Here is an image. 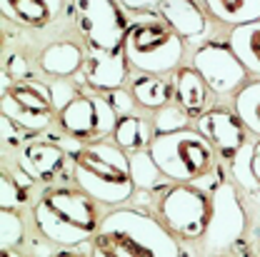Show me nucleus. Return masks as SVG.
Masks as SVG:
<instances>
[{
	"instance_id": "nucleus-17",
	"label": "nucleus",
	"mask_w": 260,
	"mask_h": 257,
	"mask_svg": "<svg viewBox=\"0 0 260 257\" xmlns=\"http://www.w3.org/2000/svg\"><path fill=\"white\" fill-rule=\"evenodd\" d=\"M158 10L165 18V23L178 32L183 40L203 38L205 30H208L205 13L200 10V5L195 0H162Z\"/></svg>"
},
{
	"instance_id": "nucleus-36",
	"label": "nucleus",
	"mask_w": 260,
	"mask_h": 257,
	"mask_svg": "<svg viewBox=\"0 0 260 257\" xmlns=\"http://www.w3.org/2000/svg\"><path fill=\"white\" fill-rule=\"evenodd\" d=\"M0 257H20V252H13V250H0Z\"/></svg>"
},
{
	"instance_id": "nucleus-7",
	"label": "nucleus",
	"mask_w": 260,
	"mask_h": 257,
	"mask_svg": "<svg viewBox=\"0 0 260 257\" xmlns=\"http://www.w3.org/2000/svg\"><path fill=\"white\" fill-rule=\"evenodd\" d=\"M248 230V215L240 202L238 190L230 182L215 185L210 195V217L205 235L200 240L203 255H220L223 250H230L240 242V237Z\"/></svg>"
},
{
	"instance_id": "nucleus-22",
	"label": "nucleus",
	"mask_w": 260,
	"mask_h": 257,
	"mask_svg": "<svg viewBox=\"0 0 260 257\" xmlns=\"http://www.w3.org/2000/svg\"><path fill=\"white\" fill-rule=\"evenodd\" d=\"M208 13L233 28L260 20V0H205Z\"/></svg>"
},
{
	"instance_id": "nucleus-1",
	"label": "nucleus",
	"mask_w": 260,
	"mask_h": 257,
	"mask_svg": "<svg viewBox=\"0 0 260 257\" xmlns=\"http://www.w3.org/2000/svg\"><path fill=\"white\" fill-rule=\"evenodd\" d=\"M90 257H183V247L158 217L120 207L103 217L90 240Z\"/></svg>"
},
{
	"instance_id": "nucleus-11",
	"label": "nucleus",
	"mask_w": 260,
	"mask_h": 257,
	"mask_svg": "<svg viewBox=\"0 0 260 257\" xmlns=\"http://www.w3.org/2000/svg\"><path fill=\"white\" fill-rule=\"evenodd\" d=\"M193 67L203 75V80L215 95L235 93L238 88H243L245 75H248V70L238 60L233 48L220 43L200 45L193 53Z\"/></svg>"
},
{
	"instance_id": "nucleus-28",
	"label": "nucleus",
	"mask_w": 260,
	"mask_h": 257,
	"mask_svg": "<svg viewBox=\"0 0 260 257\" xmlns=\"http://www.w3.org/2000/svg\"><path fill=\"white\" fill-rule=\"evenodd\" d=\"M188 120L190 115L178 105V102H168L162 105L160 110H155V118H153V130L155 135H168V132H178V130L188 128Z\"/></svg>"
},
{
	"instance_id": "nucleus-12",
	"label": "nucleus",
	"mask_w": 260,
	"mask_h": 257,
	"mask_svg": "<svg viewBox=\"0 0 260 257\" xmlns=\"http://www.w3.org/2000/svg\"><path fill=\"white\" fill-rule=\"evenodd\" d=\"M195 130L203 132L215 148V153H220L223 158H233L245 145V132H248L240 115L228 107L205 110L200 118H195Z\"/></svg>"
},
{
	"instance_id": "nucleus-4",
	"label": "nucleus",
	"mask_w": 260,
	"mask_h": 257,
	"mask_svg": "<svg viewBox=\"0 0 260 257\" xmlns=\"http://www.w3.org/2000/svg\"><path fill=\"white\" fill-rule=\"evenodd\" d=\"M123 50L130 65L145 75H165L178 70L185 43L160 13H140L128 23Z\"/></svg>"
},
{
	"instance_id": "nucleus-35",
	"label": "nucleus",
	"mask_w": 260,
	"mask_h": 257,
	"mask_svg": "<svg viewBox=\"0 0 260 257\" xmlns=\"http://www.w3.org/2000/svg\"><path fill=\"white\" fill-rule=\"evenodd\" d=\"M50 257H85V255H78V252H70V250H58V252H53Z\"/></svg>"
},
{
	"instance_id": "nucleus-6",
	"label": "nucleus",
	"mask_w": 260,
	"mask_h": 257,
	"mask_svg": "<svg viewBox=\"0 0 260 257\" xmlns=\"http://www.w3.org/2000/svg\"><path fill=\"white\" fill-rule=\"evenodd\" d=\"M158 217L178 240H203L208 217H210V197L200 185L173 182L160 188L158 195Z\"/></svg>"
},
{
	"instance_id": "nucleus-33",
	"label": "nucleus",
	"mask_w": 260,
	"mask_h": 257,
	"mask_svg": "<svg viewBox=\"0 0 260 257\" xmlns=\"http://www.w3.org/2000/svg\"><path fill=\"white\" fill-rule=\"evenodd\" d=\"M118 3H120L123 10H130V13L140 15V13H153L155 8H160L162 0H118Z\"/></svg>"
},
{
	"instance_id": "nucleus-18",
	"label": "nucleus",
	"mask_w": 260,
	"mask_h": 257,
	"mask_svg": "<svg viewBox=\"0 0 260 257\" xmlns=\"http://www.w3.org/2000/svg\"><path fill=\"white\" fill-rule=\"evenodd\" d=\"M83 63L85 50L75 40H55L40 53V67L50 78H73L83 70Z\"/></svg>"
},
{
	"instance_id": "nucleus-14",
	"label": "nucleus",
	"mask_w": 260,
	"mask_h": 257,
	"mask_svg": "<svg viewBox=\"0 0 260 257\" xmlns=\"http://www.w3.org/2000/svg\"><path fill=\"white\" fill-rule=\"evenodd\" d=\"M15 162L20 170H25L32 180H50L55 177L65 165V148H60L53 140H28L20 150Z\"/></svg>"
},
{
	"instance_id": "nucleus-13",
	"label": "nucleus",
	"mask_w": 260,
	"mask_h": 257,
	"mask_svg": "<svg viewBox=\"0 0 260 257\" xmlns=\"http://www.w3.org/2000/svg\"><path fill=\"white\" fill-rule=\"evenodd\" d=\"M128 67L130 60L125 50H98L88 48L85 53V63H83V80L93 88V90H120L123 83L128 80Z\"/></svg>"
},
{
	"instance_id": "nucleus-5",
	"label": "nucleus",
	"mask_w": 260,
	"mask_h": 257,
	"mask_svg": "<svg viewBox=\"0 0 260 257\" xmlns=\"http://www.w3.org/2000/svg\"><path fill=\"white\" fill-rule=\"evenodd\" d=\"M148 150L158 170L170 182L200 185L205 177L213 175V167H215V148L195 128L155 135Z\"/></svg>"
},
{
	"instance_id": "nucleus-20",
	"label": "nucleus",
	"mask_w": 260,
	"mask_h": 257,
	"mask_svg": "<svg viewBox=\"0 0 260 257\" xmlns=\"http://www.w3.org/2000/svg\"><path fill=\"white\" fill-rule=\"evenodd\" d=\"M230 48L243 63V67L248 70V75L260 78V20L233 28Z\"/></svg>"
},
{
	"instance_id": "nucleus-15",
	"label": "nucleus",
	"mask_w": 260,
	"mask_h": 257,
	"mask_svg": "<svg viewBox=\"0 0 260 257\" xmlns=\"http://www.w3.org/2000/svg\"><path fill=\"white\" fill-rule=\"evenodd\" d=\"M0 10L15 28L40 30L63 13V0H0Z\"/></svg>"
},
{
	"instance_id": "nucleus-32",
	"label": "nucleus",
	"mask_w": 260,
	"mask_h": 257,
	"mask_svg": "<svg viewBox=\"0 0 260 257\" xmlns=\"http://www.w3.org/2000/svg\"><path fill=\"white\" fill-rule=\"evenodd\" d=\"M105 97H108V102L113 105V110H115L120 118H123V115H133V110H135V105H138L133 93L123 90V88H120V90H110Z\"/></svg>"
},
{
	"instance_id": "nucleus-23",
	"label": "nucleus",
	"mask_w": 260,
	"mask_h": 257,
	"mask_svg": "<svg viewBox=\"0 0 260 257\" xmlns=\"http://www.w3.org/2000/svg\"><path fill=\"white\" fill-rule=\"evenodd\" d=\"M130 93L135 97V102L145 110H160L162 105L170 102L173 95V85H168L160 75H135L130 83Z\"/></svg>"
},
{
	"instance_id": "nucleus-29",
	"label": "nucleus",
	"mask_w": 260,
	"mask_h": 257,
	"mask_svg": "<svg viewBox=\"0 0 260 257\" xmlns=\"http://www.w3.org/2000/svg\"><path fill=\"white\" fill-rule=\"evenodd\" d=\"M78 95H80L78 88H75L68 78H55V80L50 83V97H53V107H55V113H63L65 107H68Z\"/></svg>"
},
{
	"instance_id": "nucleus-31",
	"label": "nucleus",
	"mask_w": 260,
	"mask_h": 257,
	"mask_svg": "<svg viewBox=\"0 0 260 257\" xmlns=\"http://www.w3.org/2000/svg\"><path fill=\"white\" fill-rule=\"evenodd\" d=\"M3 72H8L15 83L30 80V65H28V60H25L23 53H13V55L5 60V70H3Z\"/></svg>"
},
{
	"instance_id": "nucleus-2",
	"label": "nucleus",
	"mask_w": 260,
	"mask_h": 257,
	"mask_svg": "<svg viewBox=\"0 0 260 257\" xmlns=\"http://www.w3.org/2000/svg\"><path fill=\"white\" fill-rule=\"evenodd\" d=\"M100 223V202L80 188H50L32 205V225L38 235L58 247L90 242Z\"/></svg>"
},
{
	"instance_id": "nucleus-39",
	"label": "nucleus",
	"mask_w": 260,
	"mask_h": 257,
	"mask_svg": "<svg viewBox=\"0 0 260 257\" xmlns=\"http://www.w3.org/2000/svg\"><path fill=\"white\" fill-rule=\"evenodd\" d=\"M255 257H260V250H258V255H255Z\"/></svg>"
},
{
	"instance_id": "nucleus-26",
	"label": "nucleus",
	"mask_w": 260,
	"mask_h": 257,
	"mask_svg": "<svg viewBox=\"0 0 260 257\" xmlns=\"http://www.w3.org/2000/svg\"><path fill=\"white\" fill-rule=\"evenodd\" d=\"M253 153H255V145H243L230 160H233V177L238 180V185L243 190H250L255 193L260 190V182L253 172Z\"/></svg>"
},
{
	"instance_id": "nucleus-3",
	"label": "nucleus",
	"mask_w": 260,
	"mask_h": 257,
	"mask_svg": "<svg viewBox=\"0 0 260 257\" xmlns=\"http://www.w3.org/2000/svg\"><path fill=\"white\" fill-rule=\"evenodd\" d=\"M73 180L93 200L110 207L125 205L135 193L130 155L108 140L88 142L73 153Z\"/></svg>"
},
{
	"instance_id": "nucleus-19",
	"label": "nucleus",
	"mask_w": 260,
	"mask_h": 257,
	"mask_svg": "<svg viewBox=\"0 0 260 257\" xmlns=\"http://www.w3.org/2000/svg\"><path fill=\"white\" fill-rule=\"evenodd\" d=\"M35 185L30 175L25 170H20V165L15 167H3L0 172V210H23L28 205L30 188Z\"/></svg>"
},
{
	"instance_id": "nucleus-9",
	"label": "nucleus",
	"mask_w": 260,
	"mask_h": 257,
	"mask_svg": "<svg viewBox=\"0 0 260 257\" xmlns=\"http://www.w3.org/2000/svg\"><path fill=\"white\" fill-rule=\"evenodd\" d=\"M53 113L55 107L50 97V85H43L38 80H20V83H13L8 90H3L0 115L10 118L28 135L50 128Z\"/></svg>"
},
{
	"instance_id": "nucleus-24",
	"label": "nucleus",
	"mask_w": 260,
	"mask_h": 257,
	"mask_svg": "<svg viewBox=\"0 0 260 257\" xmlns=\"http://www.w3.org/2000/svg\"><path fill=\"white\" fill-rule=\"evenodd\" d=\"M235 113L245 123L248 132L260 137V80L243 85L235 95Z\"/></svg>"
},
{
	"instance_id": "nucleus-10",
	"label": "nucleus",
	"mask_w": 260,
	"mask_h": 257,
	"mask_svg": "<svg viewBox=\"0 0 260 257\" xmlns=\"http://www.w3.org/2000/svg\"><path fill=\"white\" fill-rule=\"evenodd\" d=\"M118 113L108 102V97L95 93L78 95L63 113H58V123L68 137L78 142H98L113 135L118 125Z\"/></svg>"
},
{
	"instance_id": "nucleus-25",
	"label": "nucleus",
	"mask_w": 260,
	"mask_h": 257,
	"mask_svg": "<svg viewBox=\"0 0 260 257\" xmlns=\"http://www.w3.org/2000/svg\"><path fill=\"white\" fill-rule=\"evenodd\" d=\"M130 170H133L135 190H143V193H158L160 177H165V175L158 170V165H155V160H153L150 150L133 153V155H130Z\"/></svg>"
},
{
	"instance_id": "nucleus-30",
	"label": "nucleus",
	"mask_w": 260,
	"mask_h": 257,
	"mask_svg": "<svg viewBox=\"0 0 260 257\" xmlns=\"http://www.w3.org/2000/svg\"><path fill=\"white\" fill-rule=\"evenodd\" d=\"M0 123H3V132H0V137H3V150H20L25 142H23V135H25V130L20 128V125H15L10 118H5V115H0Z\"/></svg>"
},
{
	"instance_id": "nucleus-16",
	"label": "nucleus",
	"mask_w": 260,
	"mask_h": 257,
	"mask_svg": "<svg viewBox=\"0 0 260 257\" xmlns=\"http://www.w3.org/2000/svg\"><path fill=\"white\" fill-rule=\"evenodd\" d=\"M210 88L203 80V75L195 70L193 65L188 67H178L173 72V97L175 102L190 115V118H200L208 107L210 100Z\"/></svg>"
},
{
	"instance_id": "nucleus-8",
	"label": "nucleus",
	"mask_w": 260,
	"mask_h": 257,
	"mask_svg": "<svg viewBox=\"0 0 260 257\" xmlns=\"http://www.w3.org/2000/svg\"><path fill=\"white\" fill-rule=\"evenodd\" d=\"M73 23L88 48L120 50L128 23L118 0H70Z\"/></svg>"
},
{
	"instance_id": "nucleus-21",
	"label": "nucleus",
	"mask_w": 260,
	"mask_h": 257,
	"mask_svg": "<svg viewBox=\"0 0 260 257\" xmlns=\"http://www.w3.org/2000/svg\"><path fill=\"white\" fill-rule=\"evenodd\" d=\"M155 130L150 128L148 120L138 118V115H123L118 120V125L113 130V142L118 148H123L125 153H140V150H148L150 142H153V135Z\"/></svg>"
},
{
	"instance_id": "nucleus-38",
	"label": "nucleus",
	"mask_w": 260,
	"mask_h": 257,
	"mask_svg": "<svg viewBox=\"0 0 260 257\" xmlns=\"http://www.w3.org/2000/svg\"><path fill=\"white\" fill-rule=\"evenodd\" d=\"M210 257H228V255H210Z\"/></svg>"
},
{
	"instance_id": "nucleus-27",
	"label": "nucleus",
	"mask_w": 260,
	"mask_h": 257,
	"mask_svg": "<svg viewBox=\"0 0 260 257\" xmlns=\"http://www.w3.org/2000/svg\"><path fill=\"white\" fill-rule=\"evenodd\" d=\"M25 240V223L15 210H0V250H15Z\"/></svg>"
},
{
	"instance_id": "nucleus-34",
	"label": "nucleus",
	"mask_w": 260,
	"mask_h": 257,
	"mask_svg": "<svg viewBox=\"0 0 260 257\" xmlns=\"http://www.w3.org/2000/svg\"><path fill=\"white\" fill-rule=\"evenodd\" d=\"M253 172H255V177L260 182V142L255 145V153H253Z\"/></svg>"
},
{
	"instance_id": "nucleus-37",
	"label": "nucleus",
	"mask_w": 260,
	"mask_h": 257,
	"mask_svg": "<svg viewBox=\"0 0 260 257\" xmlns=\"http://www.w3.org/2000/svg\"><path fill=\"white\" fill-rule=\"evenodd\" d=\"M183 257H195L193 252H188V250H183Z\"/></svg>"
}]
</instances>
